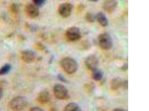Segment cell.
Here are the masks:
<instances>
[{
  "instance_id": "cell-9",
  "label": "cell",
  "mask_w": 149,
  "mask_h": 111,
  "mask_svg": "<svg viewBox=\"0 0 149 111\" xmlns=\"http://www.w3.org/2000/svg\"><path fill=\"white\" fill-rule=\"evenodd\" d=\"M20 56L22 61L27 63H33L36 58L35 53L33 51L28 50L21 51Z\"/></svg>"
},
{
  "instance_id": "cell-23",
  "label": "cell",
  "mask_w": 149,
  "mask_h": 111,
  "mask_svg": "<svg viewBox=\"0 0 149 111\" xmlns=\"http://www.w3.org/2000/svg\"><path fill=\"white\" fill-rule=\"evenodd\" d=\"M3 95V90L2 88L0 86V100L2 99Z\"/></svg>"
},
{
  "instance_id": "cell-11",
  "label": "cell",
  "mask_w": 149,
  "mask_h": 111,
  "mask_svg": "<svg viewBox=\"0 0 149 111\" xmlns=\"http://www.w3.org/2000/svg\"><path fill=\"white\" fill-rule=\"evenodd\" d=\"M51 99V96L49 92L47 90L42 91L37 96V100L39 103L42 104H47Z\"/></svg>"
},
{
  "instance_id": "cell-22",
  "label": "cell",
  "mask_w": 149,
  "mask_h": 111,
  "mask_svg": "<svg viewBox=\"0 0 149 111\" xmlns=\"http://www.w3.org/2000/svg\"><path fill=\"white\" fill-rule=\"evenodd\" d=\"M30 111H44L40 108H38V107H34L31 108L30 110Z\"/></svg>"
},
{
  "instance_id": "cell-14",
  "label": "cell",
  "mask_w": 149,
  "mask_h": 111,
  "mask_svg": "<svg viewBox=\"0 0 149 111\" xmlns=\"http://www.w3.org/2000/svg\"><path fill=\"white\" fill-rule=\"evenodd\" d=\"M63 111H81V110L78 104L74 103H71L65 107Z\"/></svg>"
},
{
  "instance_id": "cell-2",
  "label": "cell",
  "mask_w": 149,
  "mask_h": 111,
  "mask_svg": "<svg viewBox=\"0 0 149 111\" xmlns=\"http://www.w3.org/2000/svg\"><path fill=\"white\" fill-rule=\"evenodd\" d=\"M28 104L27 99L22 96L15 97L9 103L10 108L13 110L20 111L26 108Z\"/></svg>"
},
{
  "instance_id": "cell-6",
  "label": "cell",
  "mask_w": 149,
  "mask_h": 111,
  "mask_svg": "<svg viewBox=\"0 0 149 111\" xmlns=\"http://www.w3.org/2000/svg\"><path fill=\"white\" fill-rule=\"evenodd\" d=\"M73 6L70 3L66 2L61 4L58 8V12L61 16L64 18H67L71 14Z\"/></svg>"
},
{
  "instance_id": "cell-7",
  "label": "cell",
  "mask_w": 149,
  "mask_h": 111,
  "mask_svg": "<svg viewBox=\"0 0 149 111\" xmlns=\"http://www.w3.org/2000/svg\"><path fill=\"white\" fill-rule=\"evenodd\" d=\"M85 63L88 68L93 71L98 68L99 62L98 58L95 55H91L86 58Z\"/></svg>"
},
{
  "instance_id": "cell-16",
  "label": "cell",
  "mask_w": 149,
  "mask_h": 111,
  "mask_svg": "<svg viewBox=\"0 0 149 111\" xmlns=\"http://www.w3.org/2000/svg\"><path fill=\"white\" fill-rule=\"evenodd\" d=\"M11 65L10 64L7 63L3 66L0 69V76L8 74L11 69Z\"/></svg>"
},
{
  "instance_id": "cell-18",
  "label": "cell",
  "mask_w": 149,
  "mask_h": 111,
  "mask_svg": "<svg viewBox=\"0 0 149 111\" xmlns=\"http://www.w3.org/2000/svg\"><path fill=\"white\" fill-rule=\"evenodd\" d=\"M33 4L38 8L43 6L46 2L45 0H33Z\"/></svg>"
},
{
  "instance_id": "cell-17",
  "label": "cell",
  "mask_w": 149,
  "mask_h": 111,
  "mask_svg": "<svg viewBox=\"0 0 149 111\" xmlns=\"http://www.w3.org/2000/svg\"><path fill=\"white\" fill-rule=\"evenodd\" d=\"M96 16L91 13H86V20L90 23H93L95 21L96 19Z\"/></svg>"
},
{
  "instance_id": "cell-8",
  "label": "cell",
  "mask_w": 149,
  "mask_h": 111,
  "mask_svg": "<svg viewBox=\"0 0 149 111\" xmlns=\"http://www.w3.org/2000/svg\"><path fill=\"white\" fill-rule=\"evenodd\" d=\"M26 15L29 18H35L38 16L39 10L38 8L34 4L29 3L26 5L25 9Z\"/></svg>"
},
{
  "instance_id": "cell-5",
  "label": "cell",
  "mask_w": 149,
  "mask_h": 111,
  "mask_svg": "<svg viewBox=\"0 0 149 111\" xmlns=\"http://www.w3.org/2000/svg\"><path fill=\"white\" fill-rule=\"evenodd\" d=\"M65 34L67 39L72 42L79 40L81 37V30L76 26L69 28L66 30Z\"/></svg>"
},
{
  "instance_id": "cell-19",
  "label": "cell",
  "mask_w": 149,
  "mask_h": 111,
  "mask_svg": "<svg viewBox=\"0 0 149 111\" xmlns=\"http://www.w3.org/2000/svg\"><path fill=\"white\" fill-rule=\"evenodd\" d=\"M10 11L13 14H18V6L15 4H13L10 8Z\"/></svg>"
},
{
  "instance_id": "cell-4",
  "label": "cell",
  "mask_w": 149,
  "mask_h": 111,
  "mask_svg": "<svg viewBox=\"0 0 149 111\" xmlns=\"http://www.w3.org/2000/svg\"><path fill=\"white\" fill-rule=\"evenodd\" d=\"M54 92L55 97L58 99L63 100L66 99L69 97L68 90L62 84H57L54 85Z\"/></svg>"
},
{
  "instance_id": "cell-26",
  "label": "cell",
  "mask_w": 149,
  "mask_h": 111,
  "mask_svg": "<svg viewBox=\"0 0 149 111\" xmlns=\"http://www.w3.org/2000/svg\"><path fill=\"white\" fill-rule=\"evenodd\" d=\"M49 111H56V109L54 108H51V109H49Z\"/></svg>"
},
{
  "instance_id": "cell-10",
  "label": "cell",
  "mask_w": 149,
  "mask_h": 111,
  "mask_svg": "<svg viewBox=\"0 0 149 111\" xmlns=\"http://www.w3.org/2000/svg\"><path fill=\"white\" fill-rule=\"evenodd\" d=\"M118 5V1L114 0H108L103 2L102 7L107 12L111 13L115 10Z\"/></svg>"
},
{
  "instance_id": "cell-13",
  "label": "cell",
  "mask_w": 149,
  "mask_h": 111,
  "mask_svg": "<svg viewBox=\"0 0 149 111\" xmlns=\"http://www.w3.org/2000/svg\"><path fill=\"white\" fill-rule=\"evenodd\" d=\"M123 80L120 78H114L110 82V88L113 90H116L122 87Z\"/></svg>"
},
{
  "instance_id": "cell-1",
  "label": "cell",
  "mask_w": 149,
  "mask_h": 111,
  "mask_svg": "<svg viewBox=\"0 0 149 111\" xmlns=\"http://www.w3.org/2000/svg\"><path fill=\"white\" fill-rule=\"evenodd\" d=\"M61 64L64 71L68 74L74 73L78 69V63L73 58H64L61 61Z\"/></svg>"
},
{
  "instance_id": "cell-12",
  "label": "cell",
  "mask_w": 149,
  "mask_h": 111,
  "mask_svg": "<svg viewBox=\"0 0 149 111\" xmlns=\"http://www.w3.org/2000/svg\"><path fill=\"white\" fill-rule=\"evenodd\" d=\"M96 18L101 26L105 27L108 25V19L106 15L102 12H98L96 16Z\"/></svg>"
},
{
  "instance_id": "cell-24",
  "label": "cell",
  "mask_w": 149,
  "mask_h": 111,
  "mask_svg": "<svg viewBox=\"0 0 149 111\" xmlns=\"http://www.w3.org/2000/svg\"><path fill=\"white\" fill-rule=\"evenodd\" d=\"M127 68H128V65L127 64H124V65L122 67V69H123V70H124V71H125V70H127Z\"/></svg>"
},
{
  "instance_id": "cell-25",
  "label": "cell",
  "mask_w": 149,
  "mask_h": 111,
  "mask_svg": "<svg viewBox=\"0 0 149 111\" xmlns=\"http://www.w3.org/2000/svg\"><path fill=\"white\" fill-rule=\"evenodd\" d=\"M112 111H126L120 108H116V109H114Z\"/></svg>"
},
{
  "instance_id": "cell-15",
  "label": "cell",
  "mask_w": 149,
  "mask_h": 111,
  "mask_svg": "<svg viewBox=\"0 0 149 111\" xmlns=\"http://www.w3.org/2000/svg\"><path fill=\"white\" fill-rule=\"evenodd\" d=\"M103 76V73L102 70L98 69L93 70L92 73V77L95 81L100 80Z\"/></svg>"
},
{
  "instance_id": "cell-21",
  "label": "cell",
  "mask_w": 149,
  "mask_h": 111,
  "mask_svg": "<svg viewBox=\"0 0 149 111\" xmlns=\"http://www.w3.org/2000/svg\"><path fill=\"white\" fill-rule=\"evenodd\" d=\"M128 81L127 80H125L123 81V84H122V87L125 89H127L128 88Z\"/></svg>"
},
{
  "instance_id": "cell-20",
  "label": "cell",
  "mask_w": 149,
  "mask_h": 111,
  "mask_svg": "<svg viewBox=\"0 0 149 111\" xmlns=\"http://www.w3.org/2000/svg\"><path fill=\"white\" fill-rule=\"evenodd\" d=\"M58 78L61 82H63L64 83L67 82V80H66V79L64 77L63 75H61V74H58Z\"/></svg>"
},
{
  "instance_id": "cell-3",
  "label": "cell",
  "mask_w": 149,
  "mask_h": 111,
  "mask_svg": "<svg viewBox=\"0 0 149 111\" xmlns=\"http://www.w3.org/2000/svg\"><path fill=\"white\" fill-rule=\"evenodd\" d=\"M98 43L100 47L104 50H109L113 46V40L109 34L103 33L98 37Z\"/></svg>"
}]
</instances>
